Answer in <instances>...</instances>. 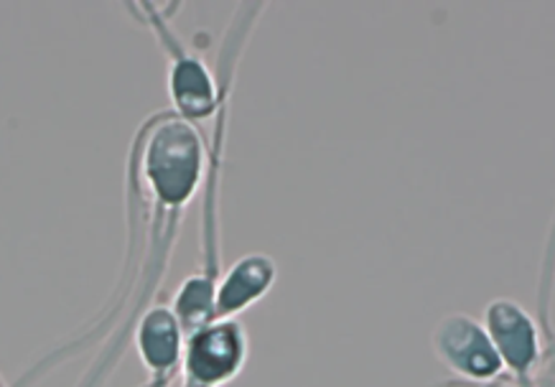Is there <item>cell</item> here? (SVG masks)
Returning a JSON list of instances; mask_svg holds the SVG:
<instances>
[{"mask_svg":"<svg viewBox=\"0 0 555 387\" xmlns=\"http://www.w3.org/2000/svg\"><path fill=\"white\" fill-rule=\"evenodd\" d=\"M250 360V334L240 319H217L189 334L181 360V387H228Z\"/></svg>","mask_w":555,"mask_h":387,"instance_id":"cell-4","label":"cell"},{"mask_svg":"<svg viewBox=\"0 0 555 387\" xmlns=\"http://www.w3.org/2000/svg\"><path fill=\"white\" fill-rule=\"evenodd\" d=\"M209 141L199 126L181 120L173 109H156L141 120L128 149V169L141 181L149 202L145 222V247L141 262V279L133 294V309L128 313L126 328H133L143 309H149L151 296L166 279L169 260L177 245L189 204L202 192L207 171Z\"/></svg>","mask_w":555,"mask_h":387,"instance_id":"cell-1","label":"cell"},{"mask_svg":"<svg viewBox=\"0 0 555 387\" xmlns=\"http://www.w3.org/2000/svg\"><path fill=\"white\" fill-rule=\"evenodd\" d=\"M0 387H5V385H3V379H0Z\"/></svg>","mask_w":555,"mask_h":387,"instance_id":"cell-6","label":"cell"},{"mask_svg":"<svg viewBox=\"0 0 555 387\" xmlns=\"http://www.w3.org/2000/svg\"><path fill=\"white\" fill-rule=\"evenodd\" d=\"M430 352L454 377L451 387H509L505 364L481 319L451 311L430 332Z\"/></svg>","mask_w":555,"mask_h":387,"instance_id":"cell-3","label":"cell"},{"mask_svg":"<svg viewBox=\"0 0 555 387\" xmlns=\"http://www.w3.org/2000/svg\"><path fill=\"white\" fill-rule=\"evenodd\" d=\"M278 281V262L266 253H247L222 270L215 291V319H240L258 306Z\"/></svg>","mask_w":555,"mask_h":387,"instance_id":"cell-5","label":"cell"},{"mask_svg":"<svg viewBox=\"0 0 555 387\" xmlns=\"http://www.w3.org/2000/svg\"><path fill=\"white\" fill-rule=\"evenodd\" d=\"M128 11L143 28H149L156 39L158 49L164 51L169 60V100L173 113L181 120L199 126L207 120L217 118L219 102H222V82H219L217 72L202 60L196 51L181 41L177 28L171 26L169 9H160L156 3H130Z\"/></svg>","mask_w":555,"mask_h":387,"instance_id":"cell-2","label":"cell"}]
</instances>
